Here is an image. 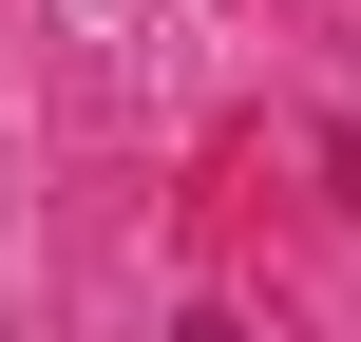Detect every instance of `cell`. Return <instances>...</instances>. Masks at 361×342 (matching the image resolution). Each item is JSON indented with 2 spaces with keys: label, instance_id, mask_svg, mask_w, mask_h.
Listing matches in <instances>:
<instances>
[{
  "label": "cell",
  "instance_id": "cell-1",
  "mask_svg": "<svg viewBox=\"0 0 361 342\" xmlns=\"http://www.w3.org/2000/svg\"><path fill=\"white\" fill-rule=\"evenodd\" d=\"M171 342H247V324H171Z\"/></svg>",
  "mask_w": 361,
  "mask_h": 342
}]
</instances>
